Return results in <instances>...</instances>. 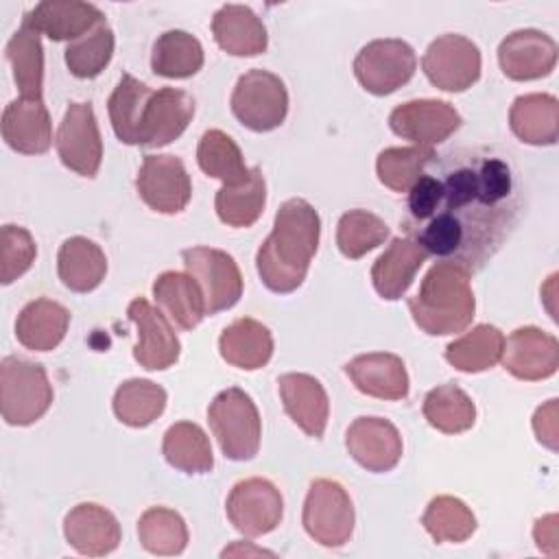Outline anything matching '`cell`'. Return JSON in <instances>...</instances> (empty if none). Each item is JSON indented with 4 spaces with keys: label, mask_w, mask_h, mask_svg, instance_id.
<instances>
[{
    "label": "cell",
    "mask_w": 559,
    "mask_h": 559,
    "mask_svg": "<svg viewBox=\"0 0 559 559\" xmlns=\"http://www.w3.org/2000/svg\"><path fill=\"white\" fill-rule=\"evenodd\" d=\"M37 258V245L28 229L2 225L0 229V282L7 286L22 277Z\"/></svg>",
    "instance_id": "obj_46"
},
{
    "label": "cell",
    "mask_w": 559,
    "mask_h": 559,
    "mask_svg": "<svg viewBox=\"0 0 559 559\" xmlns=\"http://www.w3.org/2000/svg\"><path fill=\"white\" fill-rule=\"evenodd\" d=\"M437 153L428 146H391L376 159L380 183L393 192H408Z\"/></svg>",
    "instance_id": "obj_43"
},
{
    "label": "cell",
    "mask_w": 559,
    "mask_h": 559,
    "mask_svg": "<svg viewBox=\"0 0 559 559\" xmlns=\"http://www.w3.org/2000/svg\"><path fill=\"white\" fill-rule=\"evenodd\" d=\"M509 127L524 144H555L559 138V100L552 94L518 96L509 109Z\"/></svg>",
    "instance_id": "obj_28"
},
{
    "label": "cell",
    "mask_w": 559,
    "mask_h": 559,
    "mask_svg": "<svg viewBox=\"0 0 559 559\" xmlns=\"http://www.w3.org/2000/svg\"><path fill=\"white\" fill-rule=\"evenodd\" d=\"M197 164L207 177L221 179L223 186H236L249 177L240 146L221 129H210L201 135Z\"/></svg>",
    "instance_id": "obj_40"
},
{
    "label": "cell",
    "mask_w": 559,
    "mask_h": 559,
    "mask_svg": "<svg viewBox=\"0 0 559 559\" xmlns=\"http://www.w3.org/2000/svg\"><path fill=\"white\" fill-rule=\"evenodd\" d=\"M417 68L415 50L404 39H373L354 59L358 83L373 96H386L406 85Z\"/></svg>",
    "instance_id": "obj_8"
},
{
    "label": "cell",
    "mask_w": 559,
    "mask_h": 559,
    "mask_svg": "<svg viewBox=\"0 0 559 559\" xmlns=\"http://www.w3.org/2000/svg\"><path fill=\"white\" fill-rule=\"evenodd\" d=\"M212 35L234 57H255L269 46L262 20L245 4H223L212 17Z\"/></svg>",
    "instance_id": "obj_26"
},
{
    "label": "cell",
    "mask_w": 559,
    "mask_h": 559,
    "mask_svg": "<svg viewBox=\"0 0 559 559\" xmlns=\"http://www.w3.org/2000/svg\"><path fill=\"white\" fill-rule=\"evenodd\" d=\"M140 199L159 214H179L192 197V181L183 162L175 155H144L135 177Z\"/></svg>",
    "instance_id": "obj_13"
},
{
    "label": "cell",
    "mask_w": 559,
    "mask_h": 559,
    "mask_svg": "<svg viewBox=\"0 0 559 559\" xmlns=\"http://www.w3.org/2000/svg\"><path fill=\"white\" fill-rule=\"evenodd\" d=\"M504 334L489 323L474 325L445 347V360L463 373H480L500 362Z\"/></svg>",
    "instance_id": "obj_33"
},
{
    "label": "cell",
    "mask_w": 559,
    "mask_h": 559,
    "mask_svg": "<svg viewBox=\"0 0 559 559\" xmlns=\"http://www.w3.org/2000/svg\"><path fill=\"white\" fill-rule=\"evenodd\" d=\"M55 146L66 168L81 177H96L103 162V140L90 103H70L57 129Z\"/></svg>",
    "instance_id": "obj_12"
},
{
    "label": "cell",
    "mask_w": 559,
    "mask_h": 559,
    "mask_svg": "<svg viewBox=\"0 0 559 559\" xmlns=\"http://www.w3.org/2000/svg\"><path fill=\"white\" fill-rule=\"evenodd\" d=\"M428 253L413 238H393L371 266V282L380 297L395 301L413 284Z\"/></svg>",
    "instance_id": "obj_25"
},
{
    "label": "cell",
    "mask_w": 559,
    "mask_h": 559,
    "mask_svg": "<svg viewBox=\"0 0 559 559\" xmlns=\"http://www.w3.org/2000/svg\"><path fill=\"white\" fill-rule=\"evenodd\" d=\"M421 70L435 87L443 92H463L480 79V50L472 39L445 33L426 48Z\"/></svg>",
    "instance_id": "obj_10"
},
{
    "label": "cell",
    "mask_w": 559,
    "mask_h": 559,
    "mask_svg": "<svg viewBox=\"0 0 559 559\" xmlns=\"http://www.w3.org/2000/svg\"><path fill=\"white\" fill-rule=\"evenodd\" d=\"M463 118L448 100L419 98L397 105L389 116V127L395 135L411 140L415 146H428L448 140Z\"/></svg>",
    "instance_id": "obj_15"
},
{
    "label": "cell",
    "mask_w": 559,
    "mask_h": 559,
    "mask_svg": "<svg viewBox=\"0 0 559 559\" xmlns=\"http://www.w3.org/2000/svg\"><path fill=\"white\" fill-rule=\"evenodd\" d=\"M301 524L321 546L338 548L347 544L354 533V504L345 487L332 478L312 480L304 502Z\"/></svg>",
    "instance_id": "obj_7"
},
{
    "label": "cell",
    "mask_w": 559,
    "mask_h": 559,
    "mask_svg": "<svg viewBox=\"0 0 559 559\" xmlns=\"http://www.w3.org/2000/svg\"><path fill=\"white\" fill-rule=\"evenodd\" d=\"M345 373L354 386L378 400H404L408 395V373L400 356L389 352H373L352 358Z\"/></svg>",
    "instance_id": "obj_24"
},
{
    "label": "cell",
    "mask_w": 559,
    "mask_h": 559,
    "mask_svg": "<svg viewBox=\"0 0 559 559\" xmlns=\"http://www.w3.org/2000/svg\"><path fill=\"white\" fill-rule=\"evenodd\" d=\"M129 321L138 330L133 358L148 371H164L173 367L181 354V343L170 325V319L144 297H135L127 308Z\"/></svg>",
    "instance_id": "obj_14"
},
{
    "label": "cell",
    "mask_w": 559,
    "mask_h": 559,
    "mask_svg": "<svg viewBox=\"0 0 559 559\" xmlns=\"http://www.w3.org/2000/svg\"><path fill=\"white\" fill-rule=\"evenodd\" d=\"M194 116V98L175 87H162L153 92L146 103L142 127H140V146H166L177 140Z\"/></svg>",
    "instance_id": "obj_19"
},
{
    "label": "cell",
    "mask_w": 559,
    "mask_h": 559,
    "mask_svg": "<svg viewBox=\"0 0 559 559\" xmlns=\"http://www.w3.org/2000/svg\"><path fill=\"white\" fill-rule=\"evenodd\" d=\"M533 537H535V544L542 552L546 555H557V546H559V535H557V515L550 513L546 518H539L535 522V528H533Z\"/></svg>",
    "instance_id": "obj_48"
},
{
    "label": "cell",
    "mask_w": 559,
    "mask_h": 559,
    "mask_svg": "<svg viewBox=\"0 0 559 559\" xmlns=\"http://www.w3.org/2000/svg\"><path fill=\"white\" fill-rule=\"evenodd\" d=\"M559 400H548L544 406H539L533 415V430L535 437L542 445L548 450H557V439H559V411H557Z\"/></svg>",
    "instance_id": "obj_47"
},
{
    "label": "cell",
    "mask_w": 559,
    "mask_h": 559,
    "mask_svg": "<svg viewBox=\"0 0 559 559\" xmlns=\"http://www.w3.org/2000/svg\"><path fill=\"white\" fill-rule=\"evenodd\" d=\"M207 424L231 461H249L260 450L262 421L249 393L238 386L221 391L207 406Z\"/></svg>",
    "instance_id": "obj_5"
},
{
    "label": "cell",
    "mask_w": 559,
    "mask_h": 559,
    "mask_svg": "<svg viewBox=\"0 0 559 559\" xmlns=\"http://www.w3.org/2000/svg\"><path fill=\"white\" fill-rule=\"evenodd\" d=\"M57 273L72 293H90L105 280L107 258L94 240L72 236L59 247Z\"/></svg>",
    "instance_id": "obj_31"
},
{
    "label": "cell",
    "mask_w": 559,
    "mask_h": 559,
    "mask_svg": "<svg viewBox=\"0 0 559 559\" xmlns=\"http://www.w3.org/2000/svg\"><path fill=\"white\" fill-rule=\"evenodd\" d=\"M166 400V391L153 380L131 378L116 389L111 406L124 426L144 428L164 413Z\"/></svg>",
    "instance_id": "obj_39"
},
{
    "label": "cell",
    "mask_w": 559,
    "mask_h": 559,
    "mask_svg": "<svg viewBox=\"0 0 559 559\" xmlns=\"http://www.w3.org/2000/svg\"><path fill=\"white\" fill-rule=\"evenodd\" d=\"M502 367L518 380L535 382L555 376L559 367V343L552 334L524 325L504 338Z\"/></svg>",
    "instance_id": "obj_16"
},
{
    "label": "cell",
    "mask_w": 559,
    "mask_h": 559,
    "mask_svg": "<svg viewBox=\"0 0 559 559\" xmlns=\"http://www.w3.org/2000/svg\"><path fill=\"white\" fill-rule=\"evenodd\" d=\"M70 325V312L59 301L39 297L22 308L15 321L17 341L31 352L55 349Z\"/></svg>",
    "instance_id": "obj_30"
},
{
    "label": "cell",
    "mask_w": 559,
    "mask_h": 559,
    "mask_svg": "<svg viewBox=\"0 0 559 559\" xmlns=\"http://www.w3.org/2000/svg\"><path fill=\"white\" fill-rule=\"evenodd\" d=\"M24 20L52 41H74L105 22L98 7L81 0H44L24 13Z\"/></svg>",
    "instance_id": "obj_21"
},
{
    "label": "cell",
    "mask_w": 559,
    "mask_h": 559,
    "mask_svg": "<svg viewBox=\"0 0 559 559\" xmlns=\"http://www.w3.org/2000/svg\"><path fill=\"white\" fill-rule=\"evenodd\" d=\"M218 352L231 367L255 371L273 356V336L266 325L251 317H240L229 323L218 338Z\"/></svg>",
    "instance_id": "obj_29"
},
{
    "label": "cell",
    "mask_w": 559,
    "mask_h": 559,
    "mask_svg": "<svg viewBox=\"0 0 559 559\" xmlns=\"http://www.w3.org/2000/svg\"><path fill=\"white\" fill-rule=\"evenodd\" d=\"M155 90H151L146 83L138 81L131 74H122L116 90L111 92L107 100L109 120L114 127V133L124 144H138L140 127L144 118V109L148 98Z\"/></svg>",
    "instance_id": "obj_37"
},
{
    "label": "cell",
    "mask_w": 559,
    "mask_h": 559,
    "mask_svg": "<svg viewBox=\"0 0 559 559\" xmlns=\"http://www.w3.org/2000/svg\"><path fill=\"white\" fill-rule=\"evenodd\" d=\"M201 41L186 31L162 33L151 52V70L164 79H190L203 68Z\"/></svg>",
    "instance_id": "obj_35"
},
{
    "label": "cell",
    "mask_w": 559,
    "mask_h": 559,
    "mask_svg": "<svg viewBox=\"0 0 559 559\" xmlns=\"http://www.w3.org/2000/svg\"><path fill=\"white\" fill-rule=\"evenodd\" d=\"M557 41L535 28L507 35L498 46V63L511 81H535L548 76L557 66Z\"/></svg>",
    "instance_id": "obj_17"
},
{
    "label": "cell",
    "mask_w": 559,
    "mask_h": 559,
    "mask_svg": "<svg viewBox=\"0 0 559 559\" xmlns=\"http://www.w3.org/2000/svg\"><path fill=\"white\" fill-rule=\"evenodd\" d=\"M229 107L242 127L258 133L273 131L288 114V92L277 74L253 68L238 79Z\"/></svg>",
    "instance_id": "obj_6"
},
{
    "label": "cell",
    "mask_w": 559,
    "mask_h": 559,
    "mask_svg": "<svg viewBox=\"0 0 559 559\" xmlns=\"http://www.w3.org/2000/svg\"><path fill=\"white\" fill-rule=\"evenodd\" d=\"M345 448L360 467L373 474L393 469L402 459V437L382 417L354 419L345 432Z\"/></svg>",
    "instance_id": "obj_18"
},
{
    "label": "cell",
    "mask_w": 559,
    "mask_h": 559,
    "mask_svg": "<svg viewBox=\"0 0 559 559\" xmlns=\"http://www.w3.org/2000/svg\"><path fill=\"white\" fill-rule=\"evenodd\" d=\"M153 297L159 310L181 330L197 328L205 312V299L190 273L164 271L153 282Z\"/></svg>",
    "instance_id": "obj_27"
},
{
    "label": "cell",
    "mask_w": 559,
    "mask_h": 559,
    "mask_svg": "<svg viewBox=\"0 0 559 559\" xmlns=\"http://www.w3.org/2000/svg\"><path fill=\"white\" fill-rule=\"evenodd\" d=\"M114 31L105 22H100L96 28L85 33L83 37L74 39L66 48V66L70 74L76 79H94L98 76L114 57Z\"/></svg>",
    "instance_id": "obj_44"
},
{
    "label": "cell",
    "mask_w": 559,
    "mask_h": 559,
    "mask_svg": "<svg viewBox=\"0 0 559 559\" xmlns=\"http://www.w3.org/2000/svg\"><path fill=\"white\" fill-rule=\"evenodd\" d=\"M52 404V384L39 362L4 356L0 362V413L9 426H31Z\"/></svg>",
    "instance_id": "obj_4"
},
{
    "label": "cell",
    "mask_w": 559,
    "mask_h": 559,
    "mask_svg": "<svg viewBox=\"0 0 559 559\" xmlns=\"http://www.w3.org/2000/svg\"><path fill=\"white\" fill-rule=\"evenodd\" d=\"M421 413L432 428L445 435L465 432L476 421V406L472 397L452 382L428 391L421 404Z\"/></svg>",
    "instance_id": "obj_38"
},
{
    "label": "cell",
    "mask_w": 559,
    "mask_h": 559,
    "mask_svg": "<svg viewBox=\"0 0 559 559\" xmlns=\"http://www.w3.org/2000/svg\"><path fill=\"white\" fill-rule=\"evenodd\" d=\"M266 183L258 166L249 168V177L236 186H221L214 199L218 218L229 227H251L264 212Z\"/></svg>",
    "instance_id": "obj_32"
},
{
    "label": "cell",
    "mask_w": 559,
    "mask_h": 559,
    "mask_svg": "<svg viewBox=\"0 0 559 559\" xmlns=\"http://www.w3.org/2000/svg\"><path fill=\"white\" fill-rule=\"evenodd\" d=\"M7 59L13 81L24 98H41L44 87V48L39 33L22 17V26L7 44Z\"/></svg>",
    "instance_id": "obj_36"
},
{
    "label": "cell",
    "mask_w": 559,
    "mask_h": 559,
    "mask_svg": "<svg viewBox=\"0 0 559 559\" xmlns=\"http://www.w3.org/2000/svg\"><path fill=\"white\" fill-rule=\"evenodd\" d=\"M4 142L24 155H41L52 144L50 114L41 98H15L2 111Z\"/></svg>",
    "instance_id": "obj_23"
},
{
    "label": "cell",
    "mask_w": 559,
    "mask_h": 559,
    "mask_svg": "<svg viewBox=\"0 0 559 559\" xmlns=\"http://www.w3.org/2000/svg\"><path fill=\"white\" fill-rule=\"evenodd\" d=\"M386 238H389V227L373 212L349 210L338 218L336 245H338V251L349 260L362 258L371 249L380 247Z\"/></svg>",
    "instance_id": "obj_45"
},
{
    "label": "cell",
    "mask_w": 559,
    "mask_h": 559,
    "mask_svg": "<svg viewBox=\"0 0 559 559\" xmlns=\"http://www.w3.org/2000/svg\"><path fill=\"white\" fill-rule=\"evenodd\" d=\"M286 415L308 435L321 439L330 417V400L323 384L310 373H284L277 378Z\"/></svg>",
    "instance_id": "obj_22"
},
{
    "label": "cell",
    "mask_w": 559,
    "mask_h": 559,
    "mask_svg": "<svg viewBox=\"0 0 559 559\" xmlns=\"http://www.w3.org/2000/svg\"><path fill=\"white\" fill-rule=\"evenodd\" d=\"M408 190L402 227L428 255L480 271L518 225L522 192L509 159L496 148H452L435 155Z\"/></svg>",
    "instance_id": "obj_1"
},
{
    "label": "cell",
    "mask_w": 559,
    "mask_h": 559,
    "mask_svg": "<svg viewBox=\"0 0 559 559\" xmlns=\"http://www.w3.org/2000/svg\"><path fill=\"white\" fill-rule=\"evenodd\" d=\"M68 544L87 557H103L120 546L122 533L116 515L96 502L72 507L63 520Z\"/></svg>",
    "instance_id": "obj_20"
},
{
    "label": "cell",
    "mask_w": 559,
    "mask_h": 559,
    "mask_svg": "<svg viewBox=\"0 0 559 559\" xmlns=\"http://www.w3.org/2000/svg\"><path fill=\"white\" fill-rule=\"evenodd\" d=\"M166 463L183 474H207L214 467V454L207 435L192 421L173 424L162 441Z\"/></svg>",
    "instance_id": "obj_34"
},
{
    "label": "cell",
    "mask_w": 559,
    "mask_h": 559,
    "mask_svg": "<svg viewBox=\"0 0 559 559\" xmlns=\"http://www.w3.org/2000/svg\"><path fill=\"white\" fill-rule=\"evenodd\" d=\"M469 271L452 262H437L424 275L419 290L408 299L415 325L430 336L463 332L476 310Z\"/></svg>",
    "instance_id": "obj_3"
},
{
    "label": "cell",
    "mask_w": 559,
    "mask_h": 559,
    "mask_svg": "<svg viewBox=\"0 0 559 559\" xmlns=\"http://www.w3.org/2000/svg\"><path fill=\"white\" fill-rule=\"evenodd\" d=\"M181 260L203 293L207 314L229 310L238 304L242 275L229 253L214 247H190L181 251Z\"/></svg>",
    "instance_id": "obj_9"
},
{
    "label": "cell",
    "mask_w": 559,
    "mask_h": 559,
    "mask_svg": "<svg viewBox=\"0 0 559 559\" xmlns=\"http://www.w3.org/2000/svg\"><path fill=\"white\" fill-rule=\"evenodd\" d=\"M231 526L245 537H260L275 531L284 515L280 489L266 478L238 480L225 502Z\"/></svg>",
    "instance_id": "obj_11"
},
{
    "label": "cell",
    "mask_w": 559,
    "mask_h": 559,
    "mask_svg": "<svg viewBox=\"0 0 559 559\" xmlns=\"http://www.w3.org/2000/svg\"><path fill=\"white\" fill-rule=\"evenodd\" d=\"M138 537L142 548L153 555H181L188 546V526L177 511L151 507L138 520Z\"/></svg>",
    "instance_id": "obj_42"
},
{
    "label": "cell",
    "mask_w": 559,
    "mask_h": 559,
    "mask_svg": "<svg viewBox=\"0 0 559 559\" xmlns=\"http://www.w3.org/2000/svg\"><path fill=\"white\" fill-rule=\"evenodd\" d=\"M421 524L437 544H461L476 531V515L454 496H437L428 502Z\"/></svg>",
    "instance_id": "obj_41"
},
{
    "label": "cell",
    "mask_w": 559,
    "mask_h": 559,
    "mask_svg": "<svg viewBox=\"0 0 559 559\" xmlns=\"http://www.w3.org/2000/svg\"><path fill=\"white\" fill-rule=\"evenodd\" d=\"M321 221L306 199H288L280 205L273 231L260 245L255 269L262 284L280 295L297 290L317 253Z\"/></svg>",
    "instance_id": "obj_2"
}]
</instances>
